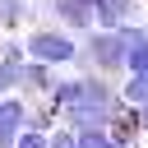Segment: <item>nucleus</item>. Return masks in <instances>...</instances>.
Masks as SVG:
<instances>
[{
  "instance_id": "obj_1",
  "label": "nucleus",
  "mask_w": 148,
  "mask_h": 148,
  "mask_svg": "<svg viewBox=\"0 0 148 148\" xmlns=\"http://www.w3.org/2000/svg\"><path fill=\"white\" fill-rule=\"evenodd\" d=\"M83 69H97L106 79H125V32L120 28H92L79 51Z\"/></svg>"
},
{
  "instance_id": "obj_2",
  "label": "nucleus",
  "mask_w": 148,
  "mask_h": 148,
  "mask_svg": "<svg viewBox=\"0 0 148 148\" xmlns=\"http://www.w3.org/2000/svg\"><path fill=\"white\" fill-rule=\"evenodd\" d=\"M23 46H28V56H37L46 65H79V51H83V42L60 23L56 28H32L23 37Z\"/></svg>"
},
{
  "instance_id": "obj_3",
  "label": "nucleus",
  "mask_w": 148,
  "mask_h": 148,
  "mask_svg": "<svg viewBox=\"0 0 148 148\" xmlns=\"http://www.w3.org/2000/svg\"><path fill=\"white\" fill-rule=\"evenodd\" d=\"M60 28H69V32H92L97 28V9L88 5V0H46L42 5Z\"/></svg>"
},
{
  "instance_id": "obj_4",
  "label": "nucleus",
  "mask_w": 148,
  "mask_h": 148,
  "mask_svg": "<svg viewBox=\"0 0 148 148\" xmlns=\"http://www.w3.org/2000/svg\"><path fill=\"white\" fill-rule=\"evenodd\" d=\"M23 60H28V46H23L14 32H5V37H0V88H5V92H18Z\"/></svg>"
},
{
  "instance_id": "obj_5",
  "label": "nucleus",
  "mask_w": 148,
  "mask_h": 148,
  "mask_svg": "<svg viewBox=\"0 0 148 148\" xmlns=\"http://www.w3.org/2000/svg\"><path fill=\"white\" fill-rule=\"evenodd\" d=\"M56 65H46V60H37V56H28L23 60V79H18V92L23 97H46L51 88H56Z\"/></svg>"
},
{
  "instance_id": "obj_6",
  "label": "nucleus",
  "mask_w": 148,
  "mask_h": 148,
  "mask_svg": "<svg viewBox=\"0 0 148 148\" xmlns=\"http://www.w3.org/2000/svg\"><path fill=\"white\" fill-rule=\"evenodd\" d=\"M125 74H148V28L125 23Z\"/></svg>"
},
{
  "instance_id": "obj_7",
  "label": "nucleus",
  "mask_w": 148,
  "mask_h": 148,
  "mask_svg": "<svg viewBox=\"0 0 148 148\" xmlns=\"http://www.w3.org/2000/svg\"><path fill=\"white\" fill-rule=\"evenodd\" d=\"M92 9H97V28H125V23H134L139 0H97Z\"/></svg>"
},
{
  "instance_id": "obj_8",
  "label": "nucleus",
  "mask_w": 148,
  "mask_h": 148,
  "mask_svg": "<svg viewBox=\"0 0 148 148\" xmlns=\"http://www.w3.org/2000/svg\"><path fill=\"white\" fill-rule=\"evenodd\" d=\"M79 97H83V74H69V79H56V88L46 92V102L65 116L69 106H79Z\"/></svg>"
},
{
  "instance_id": "obj_9",
  "label": "nucleus",
  "mask_w": 148,
  "mask_h": 148,
  "mask_svg": "<svg viewBox=\"0 0 148 148\" xmlns=\"http://www.w3.org/2000/svg\"><path fill=\"white\" fill-rule=\"evenodd\" d=\"M120 97H125L130 106H143V102H148V74H125V79H120Z\"/></svg>"
},
{
  "instance_id": "obj_10",
  "label": "nucleus",
  "mask_w": 148,
  "mask_h": 148,
  "mask_svg": "<svg viewBox=\"0 0 148 148\" xmlns=\"http://www.w3.org/2000/svg\"><path fill=\"white\" fill-rule=\"evenodd\" d=\"M28 0H0V32H14L23 18H28Z\"/></svg>"
},
{
  "instance_id": "obj_11",
  "label": "nucleus",
  "mask_w": 148,
  "mask_h": 148,
  "mask_svg": "<svg viewBox=\"0 0 148 148\" xmlns=\"http://www.w3.org/2000/svg\"><path fill=\"white\" fill-rule=\"evenodd\" d=\"M74 134H79V148H116L106 125H88V130H74Z\"/></svg>"
},
{
  "instance_id": "obj_12",
  "label": "nucleus",
  "mask_w": 148,
  "mask_h": 148,
  "mask_svg": "<svg viewBox=\"0 0 148 148\" xmlns=\"http://www.w3.org/2000/svg\"><path fill=\"white\" fill-rule=\"evenodd\" d=\"M14 148H51V134L46 130H18Z\"/></svg>"
},
{
  "instance_id": "obj_13",
  "label": "nucleus",
  "mask_w": 148,
  "mask_h": 148,
  "mask_svg": "<svg viewBox=\"0 0 148 148\" xmlns=\"http://www.w3.org/2000/svg\"><path fill=\"white\" fill-rule=\"evenodd\" d=\"M51 148H79V134H74V130L60 120V125L51 130Z\"/></svg>"
},
{
  "instance_id": "obj_14",
  "label": "nucleus",
  "mask_w": 148,
  "mask_h": 148,
  "mask_svg": "<svg viewBox=\"0 0 148 148\" xmlns=\"http://www.w3.org/2000/svg\"><path fill=\"white\" fill-rule=\"evenodd\" d=\"M134 111H139V130H143V139H148V102H143V106H134Z\"/></svg>"
},
{
  "instance_id": "obj_15",
  "label": "nucleus",
  "mask_w": 148,
  "mask_h": 148,
  "mask_svg": "<svg viewBox=\"0 0 148 148\" xmlns=\"http://www.w3.org/2000/svg\"><path fill=\"white\" fill-rule=\"evenodd\" d=\"M0 97H5V88H0Z\"/></svg>"
}]
</instances>
